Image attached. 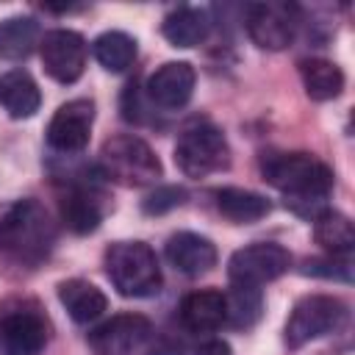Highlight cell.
<instances>
[{"instance_id": "1", "label": "cell", "mask_w": 355, "mask_h": 355, "mask_svg": "<svg viewBox=\"0 0 355 355\" xmlns=\"http://www.w3.org/2000/svg\"><path fill=\"white\" fill-rule=\"evenodd\" d=\"M261 175L269 186L283 191L286 205L300 216H319L327 208L333 191V169L311 153H266L261 158Z\"/></svg>"}, {"instance_id": "2", "label": "cell", "mask_w": 355, "mask_h": 355, "mask_svg": "<svg viewBox=\"0 0 355 355\" xmlns=\"http://www.w3.org/2000/svg\"><path fill=\"white\" fill-rule=\"evenodd\" d=\"M55 244V225L36 200H17L0 216V250L19 263H42Z\"/></svg>"}, {"instance_id": "3", "label": "cell", "mask_w": 355, "mask_h": 355, "mask_svg": "<svg viewBox=\"0 0 355 355\" xmlns=\"http://www.w3.org/2000/svg\"><path fill=\"white\" fill-rule=\"evenodd\" d=\"M105 275L122 297H153L161 291V266L150 244L116 241L105 250Z\"/></svg>"}, {"instance_id": "4", "label": "cell", "mask_w": 355, "mask_h": 355, "mask_svg": "<svg viewBox=\"0 0 355 355\" xmlns=\"http://www.w3.org/2000/svg\"><path fill=\"white\" fill-rule=\"evenodd\" d=\"M100 175L119 186H150L161 178V161L144 139L119 133L105 139L100 150Z\"/></svg>"}, {"instance_id": "5", "label": "cell", "mask_w": 355, "mask_h": 355, "mask_svg": "<svg viewBox=\"0 0 355 355\" xmlns=\"http://www.w3.org/2000/svg\"><path fill=\"white\" fill-rule=\"evenodd\" d=\"M175 164L186 178H208L227 169L230 147L225 133L211 122L189 125L175 144Z\"/></svg>"}, {"instance_id": "6", "label": "cell", "mask_w": 355, "mask_h": 355, "mask_svg": "<svg viewBox=\"0 0 355 355\" xmlns=\"http://www.w3.org/2000/svg\"><path fill=\"white\" fill-rule=\"evenodd\" d=\"M347 319V305L338 300V297H330V294H308L302 297L291 313H288V322H286V344L291 349L313 341V338H322L333 330H338Z\"/></svg>"}, {"instance_id": "7", "label": "cell", "mask_w": 355, "mask_h": 355, "mask_svg": "<svg viewBox=\"0 0 355 355\" xmlns=\"http://www.w3.org/2000/svg\"><path fill=\"white\" fill-rule=\"evenodd\" d=\"M291 266V252L275 241H258L241 247L227 261V277L233 286H263L277 280Z\"/></svg>"}, {"instance_id": "8", "label": "cell", "mask_w": 355, "mask_h": 355, "mask_svg": "<svg viewBox=\"0 0 355 355\" xmlns=\"http://www.w3.org/2000/svg\"><path fill=\"white\" fill-rule=\"evenodd\" d=\"M247 33L261 50H286L297 36V8L288 3H252L247 6Z\"/></svg>"}, {"instance_id": "9", "label": "cell", "mask_w": 355, "mask_h": 355, "mask_svg": "<svg viewBox=\"0 0 355 355\" xmlns=\"http://www.w3.org/2000/svg\"><path fill=\"white\" fill-rule=\"evenodd\" d=\"M39 58L44 72L58 83H75L86 69V42L78 31L55 28L39 39Z\"/></svg>"}, {"instance_id": "10", "label": "cell", "mask_w": 355, "mask_h": 355, "mask_svg": "<svg viewBox=\"0 0 355 355\" xmlns=\"http://www.w3.org/2000/svg\"><path fill=\"white\" fill-rule=\"evenodd\" d=\"M153 324L141 313H119L89 333V344L97 355H136L147 347Z\"/></svg>"}, {"instance_id": "11", "label": "cell", "mask_w": 355, "mask_h": 355, "mask_svg": "<svg viewBox=\"0 0 355 355\" xmlns=\"http://www.w3.org/2000/svg\"><path fill=\"white\" fill-rule=\"evenodd\" d=\"M47 344V322L36 308H8L0 316V355H39Z\"/></svg>"}, {"instance_id": "12", "label": "cell", "mask_w": 355, "mask_h": 355, "mask_svg": "<svg viewBox=\"0 0 355 355\" xmlns=\"http://www.w3.org/2000/svg\"><path fill=\"white\" fill-rule=\"evenodd\" d=\"M94 122V103L92 100H69L64 103L50 125H47V144L58 153H80L89 144Z\"/></svg>"}, {"instance_id": "13", "label": "cell", "mask_w": 355, "mask_h": 355, "mask_svg": "<svg viewBox=\"0 0 355 355\" xmlns=\"http://www.w3.org/2000/svg\"><path fill=\"white\" fill-rule=\"evenodd\" d=\"M197 72L189 61H166L147 78V97L164 111L183 108L194 94Z\"/></svg>"}, {"instance_id": "14", "label": "cell", "mask_w": 355, "mask_h": 355, "mask_svg": "<svg viewBox=\"0 0 355 355\" xmlns=\"http://www.w3.org/2000/svg\"><path fill=\"white\" fill-rule=\"evenodd\" d=\"M100 200H103L100 191L89 180H72L67 186V191L61 194V219H64V225L78 236H86V233L97 230L100 222H103V202Z\"/></svg>"}, {"instance_id": "15", "label": "cell", "mask_w": 355, "mask_h": 355, "mask_svg": "<svg viewBox=\"0 0 355 355\" xmlns=\"http://www.w3.org/2000/svg\"><path fill=\"white\" fill-rule=\"evenodd\" d=\"M166 261L178 272H183L189 277H197V275H205V272H211L216 266V247H214L211 239H205L200 233L183 230V233L169 236V241H166Z\"/></svg>"}, {"instance_id": "16", "label": "cell", "mask_w": 355, "mask_h": 355, "mask_svg": "<svg viewBox=\"0 0 355 355\" xmlns=\"http://www.w3.org/2000/svg\"><path fill=\"white\" fill-rule=\"evenodd\" d=\"M180 324L191 333H214L225 324V294L216 288L191 291L180 302Z\"/></svg>"}, {"instance_id": "17", "label": "cell", "mask_w": 355, "mask_h": 355, "mask_svg": "<svg viewBox=\"0 0 355 355\" xmlns=\"http://www.w3.org/2000/svg\"><path fill=\"white\" fill-rule=\"evenodd\" d=\"M0 105L11 119H28L39 111L42 105V92L31 72L25 69H11L0 78Z\"/></svg>"}, {"instance_id": "18", "label": "cell", "mask_w": 355, "mask_h": 355, "mask_svg": "<svg viewBox=\"0 0 355 355\" xmlns=\"http://www.w3.org/2000/svg\"><path fill=\"white\" fill-rule=\"evenodd\" d=\"M58 300L67 308V313L72 316V322H78V324L94 322L108 308L105 294L94 283L80 280V277H72V280L58 283Z\"/></svg>"}, {"instance_id": "19", "label": "cell", "mask_w": 355, "mask_h": 355, "mask_svg": "<svg viewBox=\"0 0 355 355\" xmlns=\"http://www.w3.org/2000/svg\"><path fill=\"white\" fill-rule=\"evenodd\" d=\"M208 31H211L208 14L202 8H191V6L175 8L161 22V33L172 47H197L205 42Z\"/></svg>"}, {"instance_id": "20", "label": "cell", "mask_w": 355, "mask_h": 355, "mask_svg": "<svg viewBox=\"0 0 355 355\" xmlns=\"http://www.w3.org/2000/svg\"><path fill=\"white\" fill-rule=\"evenodd\" d=\"M216 208L225 219H230L236 225L258 222L272 211V205L263 194L250 191V189H236V186H227V189L216 191Z\"/></svg>"}, {"instance_id": "21", "label": "cell", "mask_w": 355, "mask_h": 355, "mask_svg": "<svg viewBox=\"0 0 355 355\" xmlns=\"http://www.w3.org/2000/svg\"><path fill=\"white\" fill-rule=\"evenodd\" d=\"M300 78L305 86V94L316 103L336 100L344 92V72L327 61V58H305L300 61Z\"/></svg>"}, {"instance_id": "22", "label": "cell", "mask_w": 355, "mask_h": 355, "mask_svg": "<svg viewBox=\"0 0 355 355\" xmlns=\"http://www.w3.org/2000/svg\"><path fill=\"white\" fill-rule=\"evenodd\" d=\"M313 222V239L322 250H327L330 255H349L355 247V227L349 222V216H344L341 211L324 208L319 216L311 219Z\"/></svg>"}, {"instance_id": "23", "label": "cell", "mask_w": 355, "mask_h": 355, "mask_svg": "<svg viewBox=\"0 0 355 355\" xmlns=\"http://www.w3.org/2000/svg\"><path fill=\"white\" fill-rule=\"evenodd\" d=\"M39 22L33 17H8L0 22V58L22 61L39 44Z\"/></svg>"}, {"instance_id": "24", "label": "cell", "mask_w": 355, "mask_h": 355, "mask_svg": "<svg viewBox=\"0 0 355 355\" xmlns=\"http://www.w3.org/2000/svg\"><path fill=\"white\" fill-rule=\"evenodd\" d=\"M263 313V294L258 286H233L225 294V324L252 327Z\"/></svg>"}, {"instance_id": "25", "label": "cell", "mask_w": 355, "mask_h": 355, "mask_svg": "<svg viewBox=\"0 0 355 355\" xmlns=\"http://www.w3.org/2000/svg\"><path fill=\"white\" fill-rule=\"evenodd\" d=\"M94 58L108 72H125L136 61V39L122 31H105L94 39Z\"/></svg>"}, {"instance_id": "26", "label": "cell", "mask_w": 355, "mask_h": 355, "mask_svg": "<svg viewBox=\"0 0 355 355\" xmlns=\"http://www.w3.org/2000/svg\"><path fill=\"white\" fill-rule=\"evenodd\" d=\"M183 202H186V191L180 186H158L155 191H150L141 200V211L150 216H161V214L183 205Z\"/></svg>"}, {"instance_id": "27", "label": "cell", "mask_w": 355, "mask_h": 355, "mask_svg": "<svg viewBox=\"0 0 355 355\" xmlns=\"http://www.w3.org/2000/svg\"><path fill=\"white\" fill-rule=\"evenodd\" d=\"M300 272L311 275V277H327V280H344V283L352 280L349 263L347 261H333V258H311V261L302 263Z\"/></svg>"}, {"instance_id": "28", "label": "cell", "mask_w": 355, "mask_h": 355, "mask_svg": "<svg viewBox=\"0 0 355 355\" xmlns=\"http://www.w3.org/2000/svg\"><path fill=\"white\" fill-rule=\"evenodd\" d=\"M194 355H233V349H230L225 341L214 338V341H205V344H200V347L194 349Z\"/></svg>"}]
</instances>
